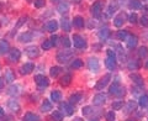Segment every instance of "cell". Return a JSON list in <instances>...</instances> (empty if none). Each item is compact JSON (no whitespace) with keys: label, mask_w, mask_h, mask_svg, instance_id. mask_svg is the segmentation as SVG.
<instances>
[{"label":"cell","mask_w":148,"mask_h":121,"mask_svg":"<svg viewBox=\"0 0 148 121\" xmlns=\"http://www.w3.org/2000/svg\"><path fill=\"white\" fill-rule=\"evenodd\" d=\"M109 93L111 95H115V96H123L126 94V90H125V88L120 84L119 82H115L114 84L110 87Z\"/></svg>","instance_id":"1"},{"label":"cell","mask_w":148,"mask_h":121,"mask_svg":"<svg viewBox=\"0 0 148 121\" xmlns=\"http://www.w3.org/2000/svg\"><path fill=\"white\" fill-rule=\"evenodd\" d=\"M101 11H103V4H101L100 1L94 3L91 5V8H90V12H91V15L94 17H100Z\"/></svg>","instance_id":"2"},{"label":"cell","mask_w":148,"mask_h":121,"mask_svg":"<svg viewBox=\"0 0 148 121\" xmlns=\"http://www.w3.org/2000/svg\"><path fill=\"white\" fill-rule=\"evenodd\" d=\"M73 53L69 52V51H62V52H59L57 54V60L59 63H67L69 59L72 58Z\"/></svg>","instance_id":"3"},{"label":"cell","mask_w":148,"mask_h":121,"mask_svg":"<svg viewBox=\"0 0 148 121\" xmlns=\"http://www.w3.org/2000/svg\"><path fill=\"white\" fill-rule=\"evenodd\" d=\"M110 79H111V76H110V74H105L104 77H101V79H100L98 83H96V85H95L96 90H103L104 88L109 84Z\"/></svg>","instance_id":"4"},{"label":"cell","mask_w":148,"mask_h":121,"mask_svg":"<svg viewBox=\"0 0 148 121\" xmlns=\"http://www.w3.org/2000/svg\"><path fill=\"white\" fill-rule=\"evenodd\" d=\"M73 45H74V47H77V48H85L86 47L85 40L79 35H74L73 36Z\"/></svg>","instance_id":"5"},{"label":"cell","mask_w":148,"mask_h":121,"mask_svg":"<svg viewBox=\"0 0 148 121\" xmlns=\"http://www.w3.org/2000/svg\"><path fill=\"white\" fill-rule=\"evenodd\" d=\"M106 101V95L103 94V93H99V94H96L94 96V99H92V104L96 105V106H100V105H104Z\"/></svg>","instance_id":"6"},{"label":"cell","mask_w":148,"mask_h":121,"mask_svg":"<svg viewBox=\"0 0 148 121\" xmlns=\"http://www.w3.org/2000/svg\"><path fill=\"white\" fill-rule=\"evenodd\" d=\"M35 82H36V84L40 85V87H47L49 84L48 78L45 77V76H41V74H38V76H35Z\"/></svg>","instance_id":"7"},{"label":"cell","mask_w":148,"mask_h":121,"mask_svg":"<svg viewBox=\"0 0 148 121\" xmlns=\"http://www.w3.org/2000/svg\"><path fill=\"white\" fill-rule=\"evenodd\" d=\"M88 67H89L91 72H98L100 68V63H99L98 58H90L89 62H88Z\"/></svg>","instance_id":"8"},{"label":"cell","mask_w":148,"mask_h":121,"mask_svg":"<svg viewBox=\"0 0 148 121\" xmlns=\"http://www.w3.org/2000/svg\"><path fill=\"white\" fill-rule=\"evenodd\" d=\"M126 21V14L125 12H121L120 15H117L116 17L114 19V25L116 27H121L123 25V22Z\"/></svg>","instance_id":"9"},{"label":"cell","mask_w":148,"mask_h":121,"mask_svg":"<svg viewBox=\"0 0 148 121\" xmlns=\"http://www.w3.org/2000/svg\"><path fill=\"white\" fill-rule=\"evenodd\" d=\"M9 57H10L11 62H17L21 57V52L17 48H12L11 51H9Z\"/></svg>","instance_id":"10"},{"label":"cell","mask_w":148,"mask_h":121,"mask_svg":"<svg viewBox=\"0 0 148 121\" xmlns=\"http://www.w3.org/2000/svg\"><path fill=\"white\" fill-rule=\"evenodd\" d=\"M126 43H127V47H128V48H135L136 46H137V43H138L137 36H135V35L128 36L127 38H126Z\"/></svg>","instance_id":"11"},{"label":"cell","mask_w":148,"mask_h":121,"mask_svg":"<svg viewBox=\"0 0 148 121\" xmlns=\"http://www.w3.org/2000/svg\"><path fill=\"white\" fill-rule=\"evenodd\" d=\"M61 109L64 111V114L68 115V116L73 115V113H74V109H73V106L71 105V103H62L61 104Z\"/></svg>","instance_id":"12"},{"label":"cell","mask_w":148,"mask_h":121,"mask_svg":"<svg viewBox=\"0 0 148 121\" xmlns=\"http://www.w3.org/2000/svg\"><path fill=\"white\" fill-rule=\"evenodd\" d=\"M136 108H137V103H136V101L135 100H128L126 106H125V113L130 114V113H132V111H135Z\"/></svg>","instance_id":"13"},{"label":"cell","mask_w":148,"mask_h":121,"mask_svg":"<svg viewBox=\"0 0 148 121\" xmlns=\"http://www.w3.org/2000/svg\"><path fill=\"white\" fill-rule=\"evenodd\" d=\"M26 53H27L29 57L35 58V57H37V56L40 54V51H38V48H37L36 46H31V47H27L26 48Z\"/></svg>","instance_id":"14"},{"label":"cell","mask_w":148,"mask_h":121,"mask_svg":"<svg viewBox=\"0 0 148 121\" xmlns=\"http://www.w3.org/2000/svg\"><path fill=\"white\" fill-rule=\"evenodd\" d=\"M119 9V3H117V0H111L110 4H109V8H108V15H112V14L116 11Z\"/></svg>","instance_id":"15"},{"label":"cell","mask_w":148,"mask_h":121,"mask_svg":"<svg viewBox=\"0 0 148 121\" xmlns=\"http://www.w3.org/2000/svg\"><path fill=\"white\" fill-rule=\"evenodd\" d=\"M32 38H34V35H32L31 32H25V34H22V35L18 36V41H20V42H24V43L31 42Z\"/></svg>","instance_id":"16"},{"label":"cell","mask_w":148,"mask_h":121,"mask_svg":"<svg viewBox=\"0 0 148 121\" xmlns=\"http://www.w3.org/2000/svg\"><path fill=\"white\" fill-rule=\"evenodd\" d=\"M8 106H9V109H10L11 111H14V113H17V111L20 110V104H18L17 100H15V99L9 100L8 101Z\"/></svg>","instance_id":"17"},{"label":"cell","mask_w":148,"mask_h":121,"mask_svg":"<svg viewBox=\"0 0 148 121\" xmlns=\"http://www.w3.org/2000/svg\"><path fill=\"white\" fill-rule=\"evenodd\" d=\"M105 66L108 67L110 71H112L116 67V57H108L105 60Z\"/></svg>","instance_id":"18"},{"label":"cell","mask_w":148,"mask_h":121,"mask_svg":"<svg viewBox=\"0 0 148 121\" xmlns=\"http://www.w3.org/2000/svg\"><path fill=\"white\" fill-rule=\"evenodd\" d=\"M9 48H10V46H9V42L6 40H0V54H5L9 52Z\"/></svg>","instance_id":"19"},{"label":"cell","mask_w":148,"mask_h":121,"mask_svg":"<svg viewBox=\"0 0 148 121\" xmlns=\"http://www.w3.org/2000/svg\"><path fill=\"white\" fill-rule=\"evenodd\" d=\"M46 27H47V30L49 32H52V34H53V32H56V31H57V29H58V22L56 20H51V21L47 22Z\"/></svg>","instance_id":"20"},{"label":"cell","mask_w":148,"mask_h":121,"mask_svg":"<svg viewBox=\"0 0 148 121\" xmlns=\"http://www.w3.org/2000/svg\"><path fill=\"white\" fill-rule=\"evenodd\" d=\"M69 11V3L68 1H61L58 5V12L67 14Z\"/></svg>","instance_id":"21"},{"label":"cell","mask_w":148,"mask_h":121,"mask_svg":"<svg viewBox=\"0 0 148 121\" xmlns=\"http://www.w3.org/2000/svg\"><path fill=\"white\" fill-rule=\"evenodd\" d=\"M34 68H35V66L32 63H25L24 66L21 67V73L22 74H30L32 71H34Z\"/></svg>","instance_id":"22"},{"label":"cell","mask_w":148,"mask_h":121,"mask_svg":"<svg viewBox=\"0 0 148 121\" xmlns=\"http://www.w3.org/2000/svg\"><path fill=\"white\" fill-rule=\"evenodd\" d=\"M98 35H99V38L101 41H106L109 38V36H110V30L106 29V27H105V29H101Z\"/></svg>","instance_id":"23"},{"label":"cell","mask_w":148,"mask_h":121,"mask_svg":"<svg viewBox=\"0 0 148 121\" xmlns=\"http://www.w3.org/2000/svg\"><path fill=\"white\" fill-rule=\"evenodd\" d=\"M73 25L78 27V29H82V27H84V19L82 16H75L73 19Z\"/></svg>","instance_id":"24"},{"label":"cell","mask_w":148,"mask_h":121,"mask_svg":"<svg viewBox=\"0 0 148 121\" xmlns=\"http://www.w3.org/2000/svg\"><path fill=\"white\" fill-rule=\"evenodd\" d=\"M128 8L132 9V10H138V9L142 8V4H141L140 0H130Z\"/></svg>","instance_id":"25"},{"label":"cell","mask_w":148,"mask_h":121,"mask_svg":"<svg viewBox=\"0 0 148 121\" xmlns=\"http://www.w3.org/2000/svg\"><path fill=\"white\" fill-rule=\"evenodd\" d=\"M24 121H41V119L34 113H26L24 116Z\"/></svg>","instance_id":"26"},{"label":"cell","mask_w":148,"mask_h":121,"mask_svg":"<svg viewBox=\"0 0 148 121\" xmlns=\"http://www.w3.org/2000/svg\"><path fill=\"white\" fill-rule=\"evenodd\" d=\"M80 100H82V94L80 93H74V94H72L71 98H69V103L71 104H78Z\"/></svg>","instance_id":"27"},{"label":"cell","mask_w":148,"mask_h":121,"mask_svg":"<svg viewBox=\"0 0 148 121\" xmlns=\"http://www.w3.org/2000/svg\"><path fill=\"white\" fill-rule=\"evenodd\" d=\"M71 82H72V76L71 74H66V76H63L61 78V80H59L61 85H63V87H68L69 84H71Z\"/></svg>","instance_id":"28"},{"label":"cell","mask_w":148,"mask_h":121,"mask_svg":"<svg viewBox=\"0 0 148 121\" xmlns=\"http://www.w3.org/2000/svg\"><path fill=\"white\" fill-rule=\"evenodd\" d=\"M130 78L133 80V83L137 85V87H142L143 85V79L141 78V76H138V74H131Z\"/></svg>","instance_id":"29"},{"label":"cell","mask_w":148,"mask_h":121,"mask_svg":"<svg viewBox=\"0 0 148 121\" xmlns=\"http://www.w3.org/2000/svg\"><path fill=\"white\" fill-rule=\"evenodd\" d=\"M127 67H128L130 71H137V69L140 68V60H136V59L130 60L128 64H127Z\"/></svg>","instance_id":"30"},{"label":"cell","mask_w":148,"mask_h":121,"mask_svg":"<svg viewBox=\"0 0 148 121\" xmlns=\"http://www.w3.org/2000/svg\"><path fill=\"white\" fill-rule=\"evenodd\" d=\"M14 80H15V76H14L12 71H10V69H6V71H5V82L6 83H12Z\"/></svg>","instance_id":"31"},{"label":"cell","mask_w":148,"mask_h":121,"mask_svg":"<svg viewBox=\"0 0 148 121\" xmlns=\"http://www.w3.org/2000/svg\"><path fill=\"white\" fill-rule=\"evenodd\" d=\"M49 110H52V104H51V101L45 100L42 103V106H41V111L42 113H48Z\"/></svg>","instance_id":"32"},{"label":"cell","mask_w":148,"mask_h":121,"mask_svg":"<svg viewBox=\"0 0 148 121\" xmlns=\"http://www.w3.org/2000/svg\"><path fill=\"white\" fill-rule=\"evenodd\" d=\"M62 99V94H61V91H58V90H54L51 93V100H53L54 103H57V101H59Z\"/></svg>","instance_id":"33"},{"label":"cell","mask_w":148,"mask_h":121,"mask_svg":"<svg viewBox=\"0 0 148 121\" xmlns=\"http://www.w3.org/2000/svg\"><path fill=\"white\" fill-rule=\"evenodd\" d=\"M62 29H63V31H66V32L71 31V21H69L67 17L62 19Z\"/></svg>","instance_id":"34"},{"label":"cell","mask_w":148,"mask_h":121,"mask_svg":"<svg viewBox=\"0 0 148 121\" xmlns=\"http://www.w3.org/2000/svg\"><path fill=\"white\" fill-rule=\"evenodd\" d=\"M138 104H140L141 108H146V106H148V95L143 94L140 96V101H138Z\"/></svg>","instance_id":"35"},{"label":"cell","mask_w":148,"mask_h":121,"mask_svg":"<svg viewBox=\"0 0 148 121\" xmlns=\"http://www.w3.org/2000/svg\"><path fill=\"white\" fill-rule=\"evenodd\" d=\"M61 71H62V68H61V67H52V68H51V71H49L51 77L57 78V77L59 76V73H61Z\"/></svg>","instance_id":"36"},{"label":"cell","mask_w":148,"mask_h":121,"mask_svg":"<svg viewBox=\"0 0 148 121\" xmlns=\"http://www.w3.org/2000/svg\"><path fill=\"white\" fill-rule=\"evenodd\" d=\"M138 56H140L141 58L148 57V48L146 47V46H142V47H140V50H138Z\"/></svg>","instance_id":"37"},{"label":"cell","mask_w":148,"mask_h":121,"mask_svg":"<svg viewBox=\"0 0 148 121\" xmlns=\"http://www.w3.org/2000/svg\"><path fill=\"white\" fill-rule=\"evenodd\" d=\"M9 94H10V95H18V94H20V88H18L17 85H11L10 88H9Z\"/></svg>","instance_id":"38"},{"label":"cell","mask_w":148,"mask_h":121,"mask_svg":"<svg viewBox=\"0 0 148 121\" xmlns=\"http://www.w3.org/2000/svg\"><path fill=\"white\" fill-rule=\"evenodd\" d=\"M127 37H128V32H127V31L121 30V31L117 32V38H119L120 41H126Z\"/></svg>","instance_id":"39"},{"label":"cell","mask_w":148,"mask_h":121,"mask_svg":"<svg viewBox=\"0 0 148 121\" xmlns=\"http://www.w3.org/2000/svg\"><path fill=\"white\" fill-rule=\"evenodd\" d=\"M41 47H42V50H45V51H48V50H51L53 47V45H52V42H51V40H47V41H45V42H42Z\"/></svg>","instance_id":"40"},{"label":"cell","mask_w":148,"mask_h":121,"mask_svg":"<svg viewBox=\"0 0 148 121\" xmlns=\"http://www.w3.org/2000/svg\"><path fill=\"white\" fill-rule=\"evenodd\" d=\"M122 106H123V101H121V100L114 101L112 103V110H121Z\"/></svg>","instance_id":"41"},{"label":"cell","mask_w":148,"mask_h":121,"mask_svg":"<svg viewBox=\"0 0 148 121\" xmlns=\"http://www.w3.org/2000/svg\"><path fill=\"white\" fill-rule=\"evenodd\" d=\"M83 67V60L82 59H74L72 62V68L77 69V68H82Z\"/></svg>","instance_id":"42"},{"label":"cell","mask_w":148,"mask_h":121,"mask_svg":"<svg viewBox=\"0 0 148 121\" xmlns=\"http://www.w3.org/2000/svg\"><path fill=\"white\" fill-rule=\"evenodd\" d=\"M52 119H54L56 121H62L63 120V114L61 111H54L52 114Z\"/></svg>","instance_id":"43"},{"label":"cell","mask_w":148,"mask_h":121,"mask_svg":"<svg viewBox=\"0 0 148 121\" xmlns=\"http://www.w3.org/2000/svg\"><path fill=\"white\" fill-rule=\"evenodd\" d=\"M82 111H83V115H84V116H89L92 113V108H91V106H84Z\"/></svg>","instance_id":"44"},{"label":"cell","mask_w":148,"mask_h":121,"mask_svg":"<svg viewBox=\"0 0 148 121\" xmlns=\"http://www.w3.org/2000/svg\"><path fill=\"white\" fill-rule=\"evenodd\" d=\"M140 22L142 26H148V15H142L140 19Z\"/></svg>","instance_id":"45"},{"label":"cell","mask_w":148,"mask_h":121,"mask_svg":"<svg viewBox=\"0 0 148 121\" xmlns=\"http://www.w3.org/2000/svg\"><path fill=\"white\" fill-rule=\"evenodd\" d=\"M137 20H138V17H137V14H135V12H132L128 17V21L131 22V24H136Z\"/></svg>","instance_id":"46"},{"label":"cell","mask_w":148,"mask_h":121,"mask_svg":"<svg viewBox=\"0 0 148 121\" xmlns=\"http://www.w3.org/2000/svg\"><path fill=\"white\" fill-rule=\"evenodd\" d=\"M45 4H46V0H35V6H36L37 9L43 8Z\"/></svg>","instance_id":"47"},{"label":"cell","mask_w":148,"mask_h":121,"mask_svg":"<svg viewBox=\"0 0 148 121\" xmlns=\"http://www.w3.org/2000/svg\"><path fill=\"white\" fill-rule=\"evenodd\" d=\"M106 119H108V121H115L116 116H115V113H114V111H109V113L106 114Z\"/></svg>","instance_id":"48"},{"label":"cell","mask_w":148,"mask_h":121,"mask_svg":"<svg viewBox=\"0 0 148 121\" xmlns=\"http://www.w3.org/2000/svg\"><path fill=\"white\" fill-rule=\"evenodd\" d=\"M62 43H63V46L64 47H71V45H72V42H71V40L68 38V37H63V40H62Z\"/></svg>","instance_id":"49"},{"label":"cell","mask_w":148,"mask_h":121,"mask_svg":"<svg viewBox=\"0 0 148 121\" xmlns=\"http://www.w3.org/2000/svg\"><path fill=\"white\" fill-rule=\"evenodd\" d=\"M57 40H58V36H57V35H53L52 37H51V42H52L53 46L57 45Z\"/></svg>","instance_id":"50"},{"label":"cell","mask_w":148,"mask_h":121,"mask_svg":"<svg viewBox=\"0 0 148 121\" xmlns=\"http://www.w3.org/2000/svg\"><path fill=\"white\" fill-rule=\"evenodd\" d=\"M106 53H108V57H116V53H115V51H112V50H108Z\"/></svg>","instance_id":"51"},{"label":"cell","mask_w":148,"mask_h":121,"mask_svg":"<svg viewBox=\"0 0 148 121\" xmlns=\"http://www.w3.org/2000/svg\"><path fill=\"white\" fill-rule=\"evenodd\" d=\"M25 21H26V19H25V17H21L20 20H18V22H17V25H16V26H17V27H20L22 24H24Z\"/></svg>","instance_id":"52"},{"label":"cell","mask_w":148,"mask_h":121,"mask_svg":"<svg viewBox=\"0 0 148 121\" xmlns=\"http://www.w3.org/2000/svg\"><path fill=\"white\" fill-rule=\"evenodd\" d=\"M3 87H4V79L0 77V89H3Z\"/></svg>","instance_id":"53"},{"label":"cell","mask_w":148,"mask_h":121,"mask_svg":"<svg viewBox=\"0 0 148 121\" xmlns=\"http://www.w3.org/2000/svg\"><path fill=\"white\" fill-rule=\"evenodd\" d=\"M4 116V109L3 108H0V119H1Z\"/></svg>","instance_id":"54"},{"label":"cell","mask_w":148,"mask_h":121,"mask_svg":"<svg viewBox=\"0 0 148 121\" xmlns=\"http://www.w3.org/2000/svg\"><path fill=\"white\" fill-rule=\"evenodd\" d=\"M146 67L148 68V60H147V63H146Z\"/></svg>","instance_id":"55"},{"label":"cell","mask_w":148,"mask_h":121,"mask_svg":"<svg viewBox=\"0 0 148 121\" xmlns=\"http://www.w3.org/2000/svg\"><path fill=\"white\" fill-rule=\"evenodd\" d=\"M52 1H53V3H54V1H57V0H52Z\"/></svg>","instance_id":"56"},{"label":"cell","mask_w":148,"mask_h":121,"mask_svg":"<svg viewBox=\"0 0 148 121\" xmlns=\"http://www.w3.org/2000/svg\"><path fill=\"white\" fill-rule=\"evenodd\" d=\"M92 121H98V120H92Z\"/></svg>","instance_id":"57"},{"label":"cell","mask_w":148,"mask_h":121,"mask_svg":"<svg viewBox=\"0 0 148 121\" xmlns=\"http://www.w3.org/2000/svg\"><path fill=\"white\" fill-rule=\"evenodd\" d=\"M146 1H148V0H146Z\"/></svg>","instance_id":"58"}]
</instances>
